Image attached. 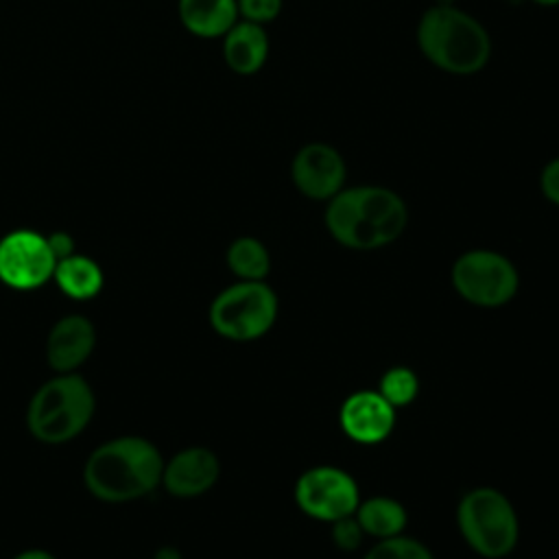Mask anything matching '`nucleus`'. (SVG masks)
Returning <instances> with one entry per match:
<instances>
[{"label":"nucleus","instance_id":"412c9836","mask_svg":"<svg viewBox=\"0 0 559 559\" xmlns=\"http://www.w3.org/2000/svg\"><path fill=\"white\" fill-rule=\"evenodd\" d=\"M362 535L365 533H362L356 515H347V518L332 522V542L338 550H345V552L356 550L362 542Z\"/></svg>","mask_w":559,"mask_h":559},{"label":"nucleus","instance_id":"a211bd4d","mask_svg":"<svg viewBox=\"0 0 559 559\" xmlns=\"http://www.w3.org/2000/svg\"><path fill=\"white\" fill-rule=\"evenodd\" d=\"M227 264L240 280L262 282L271 271V255L258 238L242 236L229 245Z\"/></svg>","mask_w":559,"mask_h":559},{"label":"nucleus","instance_id":"1a4fd4ad","mask_svg":"<svg viewBox=\"0 0 559 559\" xmlns=\"http://www.w3.org/2000/svg\"><path fill=\"white\" fill-rule=\"evenodd\" d=\"M57 266L48 238L17 229L0 240V280L13 288H37L46 284Z\"/></svg>","mask_w":559,"mask_h":559},{"label":"nucleus","instance_id":"20e7f679","mask_svg":"<svg viewBox=\"0 0 559 559\" xmlns=\"http://www.w3.org/2000/svg\"><path fill=\"white\" fill-rule=\"evenodd\" d=\"M94 413V393L76 376H57L37 389L28 404V430L44 443H63L76 437Z\"/></svg>","mask_w":559,"mask_h":559},{"label":"nucleus","instance_id":"4468645a","mask_svg":"<svg viewBox=\"0 0 559 559\" xmlns=\"http://www.w3.org/2000/svg\"><path fill=\"white\" fill-rule=\"evenodd\" d=\"M223 37V57L229 70L249 76L264 66L269 55V37L260 24L247 20L236 22Z\"/></svg>","mask_w":559,"mask_h":559},{"label":"nucleus","instance_id":"b1692460","mask_svg":"<svg viewBox=\"0 0 559 559\" xmlns=\"http://www.w3.org/2000/svg\"><path fill=\"white\" fill-rule=\"evenodd\" d=\"M46 238H48V245H50V249H52L57 262L74 253V240H72L70 234H66V231H55V234H50V236H46Z\"/></svg>","mask_w":559,"mask_h":559},{"label":"nucleus","instance_id":"f257e3e1","mask_svg":"<svg viewBox=\"0 0 559 559\" xmlns=\"http://www.w3.org/2000/svg\"><path fill=\"white\" fill-rule=\"evenodd\" d=\"M408 223L402 197L382 186H356L336 192L325 207L330 236L347 249L369 251L397 240Z\"/></svg>","mask_w":559,"mask_h":559},{"label":"nucleus","instance_id":"dca6fc26","mask_svg":"<svg viewBox=\"0 0 559 559\" xmlns=\"http://www.w3.org/2000/svg\"><path fill=\"white\" fill-rule=\"evenodd\" d=\"M356 520L365 535H371L376 539H386L402 535L406 528V509L389 496H373L358 502Z\"/></svg>","mask_w":559,"mask_h":559},{"label":"nucleus","instance_id":"0eeeda50","mask_svg":"<svg viewBox=\"0 0 559 559\" xmlns=\"http://www.w3.org/2000/svg\"><path fill=\"white\" fill-rule=\"evenodd\" d=\"M452 286L474 306L498 308L515 297L520 275L507 255L491 249H472L456 258L452 266Z\"/></svg>","mask_w":559,"mask_h":559},{"label":"nucleus","instance_id":"f03ea898","mask_svg":"<svg viewBox=\"0 0 559 559\" xmlns=\"http://www.w3.org/2000/svg\"><path fill=\"white\" fill-rule=\"evenodd\" d=\"M162 454L151 441L120 437L90 454L83 478L98 500L127 502L153 491L162 480Z\"/></svg>","mask_w":559,"mask_h":559},{"label":"nucleus","instance_id":"6e6552de","mask_svg":"<svg viewBox=\"0 0 559 559\" xmlns=\"http://www.w3.org/2000/svg\"><path fill=\"white\" fill-rule=\"evenodd\" d=\"M297 507L319 522L354 515L360 502L356 480L341 467L317 465L306 469L295 485Z\"/></svg>","mask_w":559,"mask_h":559},{"label":"nucleus","instance_id":"f3484780","mask_svg":"<svg viewBox=\"0 0 559 559\" xmlns=\"http://www.w3.org/2000/svg\"><path fill=\"white\" fill-rule=\"evenodd\" d=\"M52 277L57 280L59 288L74 297V299H90L103 286V273L98 264L85 255H68L57 262Z\"/></svg>","mask_w":559,"mask_h":559},{"label":"nucleus","instance_id":"4be33fe9","mask_svg":"<svg viewBox=\"0 0 559 559\" xmlns=\"http://www.w3.org/2000/svg\"><path fill=\"white\" fill-rule=\"evenodd\" d=\"M236 2H238V15L260 26L266 22H273L282 11V0H236Z\"/></svg>","mask_w":559,"mask_h":559},{"label":"nucleus","instance_id":"7ed1b4c3","mask_svg":"<svg viewBox=\"0 0 559 559\" xmlns=\"http://www.w3.org/2000/svg\"><path fill=\"white\" fill-rule=\"evenodd\" d=\"M417 44L424 57L450 74H476L491 55V39L485 26L456 7L428 9L417 26Z\"/></svg>","mask_w":559,"mask_h":559},{"label":"nucleus","instance_id":"393cba45","mask_svg":"<svg viewBox=\"0 0 559 559\" xmlns=\"http://www.w3.org/2000/svg\"><path fill=\"white\" fill-rule=\"evenodd\" d=\"M13 559H55V557L50 552H46V550H26V552H22V555H17Z\"/></svg>","mask_w":559,"mask_h":559},{"label":"nucleus","instance_id":"9b49d317","mask_svg":"<svg viewBox=\"0 0 559 559\" xmlns=\"http://www.w3.org/2000/svg\"><path fill=\"white\" fill-rule=\"evenodd\" d=\"M338 419L349 439L371 445L391 435L395 426V408L378 391L362 389L345 397Z\"/></svg>","mask_w":559,"mask_h":559},{"label":"nucleus","instance_id":"5701e85b","mask_svg":"<svg viewBox=\"0 0 559 559\" xmlns=\"http://www.w3.org/2000/svg\"><path fill=\"white\" fill-rule=\"evenodd\" d=\"M539 188H542V194L559 205V157H555L552 162H548L542 170V177H539Z\"/></svg>","mask_w":559,"mask_h":559},{"label":"nucleus","instance_id":"bb28decb","mask_svg":"<svg viewBox=\"0 0 559 559\" xmlns=\"http://www.w3.org/2000/svg\"><path fill=\"white\" fill-rule=\"evenodd\" d=\"M533 2H537L542 7H557L559 4V0H533Z\"/></svg>","mask_w":559,"mask_h":559},{"label":"nucleus","instance_id":"aec40b11","mask_svg":"<svg viewBox=\"0 0 559 559\" xmlns=\"http://www.w3.org/2000/svg\"><path fill=\"white\" fill-rule=\"evenodd\" d=\"M362 559H435V557L430 548L424 546L421 542L406 535H395V537L378 539V544Z\"/></svg>","mask_w":559,"mask_h":559},{"label":"nucleus","instance_id":"423d86ee","mask_svg":"<svg viewBox=\"0 0 559 559\" xmlns=\"http://www.w3.org/2000/svg\"><path fill=\"white\" fill-rule=\"evenodd\" d=\"M277 319V295L262 282L240 280L227 286L210 306L212 328L231 341L264 336Z\"/></svg>","mask_w":559,"mask_h":559},{"label":"nucleus","instance_id":"ddd939ff","mask_svg":"<svg viewBox=\"0 0 559 559\" xmlns=\"http://www.w3.org/2000/svg\"><path fill=\"white\" fill-rule=\"evenodd\" d=\"M96 332L94 325L81 317L70 314L55 323V328L48 334L46 343V356L48 365L57 371H72L79 367L94 349Z\"/></svg>","mask_w":559,"mask_h":559},{"label":"nucleus","instance_id":"2eb2a0df","mask_svg":"<svg viewBox=\"0 0 559 559\" xmlns=\"http://www.w3.org/2000/svg\"><path fill=\"white\" fill-rule=\"evenodd\" d=\"M179 20L197 37H223L238 22L236 0H179Z\"/></svg>","mask_w":559,"mask_h":559},{"label":"nucleus","instance_id":"9d476101","mask_svg":"<svg viewBox=\"0 0 559 559\" xmlns=\"http://www.w3.org/2000/svg\"><path fill=\"white\" fill-rule=\"evenodd\" d=\"M345 159L323 142H310L293 157L290 175L297 190L314 201H330L345 183Z\"/></svg>","mask_w":559,"mask_h":559},{"label":"nucleus","instance_id":"39448f33","mask_svg":"<svg viewBox=\"0 0 559 559\" xmlns=\"http://www.w3.org/2000/svg\"><path fill=\"white\" fill-rule=\"evenodd\" d=\"M456 524L467 546L485 559L511 555L520 537V522L511 500L493 487L467 491L459 502Z\"/></svg>","mask_w":559,"mask_h":559},{"label":"nucleus","instance_id":"6ab92c4d","mask_svg":"<svg viewBox=\"0 0 559 559\" xmlns=\"http://www.w3.org/2000/svg\"><path fill=\"white\" fill-rule=\"evenodd\" d=\"M378 393L393 406L411 404L419 393V380L411 367H391L384 371L378 384Z\"/></svg>","mask_w":559,"mask_h":559},{"label":"nucleus","instance_id":"a878e982","mask_svg":"<svg viewBox=\"0 0 559 559\" xmlns=\"http://www.w3.org/2000/svg\"><path fill=\"white\" fill-rule=\"evenodd\" d=\"M155 559H181V555L177 548H162V550H157Z\"/></svg>","mask_w":559,"mask_h":559},{"label":"nucleus","instance_id":"f8f14e48","mask_svg":"<svg viewBox=\"0 0 559 559\" xmlns=\"http://www.w3.org/2000/svg\"><path fill=\"white\" fill-rule=\"evenodd\" d=\"M221 474L218 459L212 450L194 445L175 454L162 472V483L173 496L194 498L207 491Z\"/></svg>","mask_w":559,"mask_h":559}]
</instances>
